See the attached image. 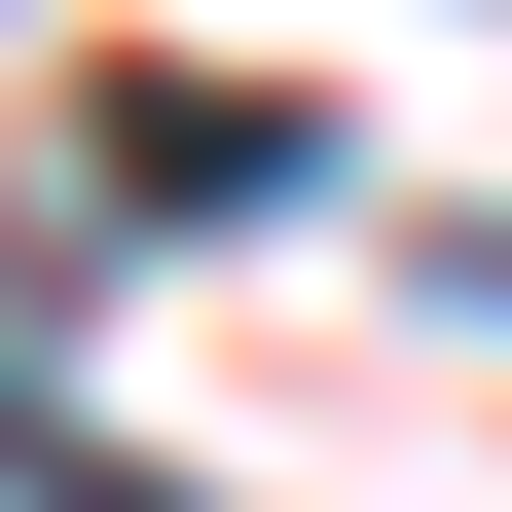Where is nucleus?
Instances as JSON below:
<instances>
[{
    "mask_svg": "<svg viewBox=\"0 0 512 512\" xmlns=\"http://www.w3.org/2000/svg\"><path fill=\"white\" fill-rule=\"evenodd\" d=\"M110 183H147V220H293L330 147H293V110H183V74H147V110H110Z\"/></svg>",
    "mask_w": 512,
    "mask_h": 512,
    "instance_id": "f257e3e1",
    "label": "nucleus"
}]
</instances>
